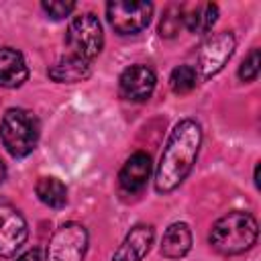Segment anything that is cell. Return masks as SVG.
I'll use <instances>...</instances> for the list:
<instances>
[{
    "instance_id": "obj_6",
    "label": "cell",
    "mask_w": 261,
    "mask_h": 261,
    "mask_svg": "<svg viewBox=\"0 0 261 261\" xmlns=\"http://www.w3.org/2000/svg\"><path fill=\"white\" fill-rule=\"evenodd\" d=\"M108 20L112 29L118 35H135L143 31L153 14V4L151 2H128V0H114L108 2L106 6Z\"/></svg>"
},
{
    "instance_id": "obj_5",
    "label": "cell",
    "mask_w": 261,
    "mask_h": 261,
    "mask_svg": "<svg viewBox=\"0 0 261 261\" xmlns=\"http://www.w3.org/2000/svg\"><path fill=\"white\" fill-rule=\"evenodd\" d=\"M86 247L88 230L77 222H65L53 232L43 261H84Z\"/></svg>"
},
{
    "instance_id": "obj_17",
    "label": "cell",
    "mask_w": 261,
    "mask_h": 261,
    "mask_svg": "<svg viewBox=\"0 0 261 261\" xmlns=\"http://www.w3.org/2000/svg\"><path fill=\"white\" fill-rule=\"evenodd\" d=\"M181 24H184V8L177 4H171V6H167V10L161 16L159 35L161 37H175L179 33Z\"/></svg>"
},
{
    "instance_id": "obj_13",
    "label": "cell",
    "mask_w": 261,
    "mask_h": 261,
    "mask_svg": "<svg viewBox=\"0 0 261 261\" xmlns=\"http://www.w3.org/2000/svg\"><path fill=\"white\" fill-rule=\"evenodd\" d=\"M90 73H92L90 61L75 57L71 53L67 57H61L55 65L49 67V77L53 82H59V84H75V82L90 77Z\"/></svg>"
},
{
    "instance_id": "obj_22",
    "label": "cell",
    "mask_w": 261,
    "mask_h": 261,
    "mask_svg": "<svg viewBox=\"0 0 261 261\" xmlns=\"http://www.w3.org/2000/svg\"><path fill=\"white\" fill-rule=\"evenodd\" d=\"M4 177H6V165H4V161L0 159V184L4 181Z\"/></svg>"
},
{
    "instance_id": "obj_8",
    "label": "cell",
    "mask_w": 261,
    "mask_h": 261,
    "mask_svg": "<svg viewBox=\"0 0 261 261\" xmlns=\"http://www.w3.org/2000/svg\"><path fill=\"white\" fill-rule=\"evenodd\" d=\"M232 51H234L232 33L222 31V33H216L214 37H210L204 43L202 53H200V71H202V75L204 77L216 75L226 65V61L230 59Z\"/></svg>"
},
{
    "instance_id": "obj_16",
    "label": "cell",
    "mask_w": 261,
    "mask_h": 261,
    "mask_svg": "<svg viewBox=\"0 0 261 261\" xmlns=\"http://www.w3.org/2000/svg\"><path fill=\"white\" fill-rule=\"evenodd\" d=\"M35 192L49 208H63L67 204V190L57 177H41L35 186Z\"/></svg>"
},
{
    "instance_id": "obj_20",
    "label": "cell",
    "mask_w": 261,
    "mask_h": 261,
    "mask_svg": "<svg viewBox=\"0 0 261 261\" xmlns=\"http://www.w3.org/2000/svg\"><path fill=\"white\" fill-rule=\"evenodd\" d=\"M43 6V10L51 16V18H55V20H59V18H63V16H67L73 8H75V4L73 2H59V0H51V2H43L41 4Z\"/></svg>"
},
{
    "instance_id": "obj_3",
    "label": "cell",
    "mask_w": 261,
    "mask_h": 261,
    "mask_svg": "<svg viewBox=\"0 0 261 261\" xmlns=\"http://www.w3.org/2000/svg\"><path fill=\"white\" fill-rule=\"evenodd\" d=\"M0 141L12 157L29 155L39 141V120L24 108H10L0 120Z\"/></svg>"
},
{
    "instance_id": "obj_12",
    "label": "cell",
    "mask_w": 261,
    "mask_h": 261,
    "mask_svg": "<svg viewBox=\"0 0 261 261\" xmlns=\"http://www.w3.org/2000/svg\"><path fill=\"white\" fill-rule=\"evenodd\" d=\"M29 69L24 57L12 47H0V86L18 88L27 82Z\"/></svg>"
},
{
    "instance_id": "obj_11",
    "label": "cell",
    "mask_w": 261,
    "mask_h": 261,
    "mask_svg": "<svg viewBox=\"0 0 261 261\" xmlns=\"http://www.w3.org/2000/svg\"><path fill=\"white\" fill-rule=\"evenodd\" d=\"M149 173H151V159L147 153H135L126 159V163L122 165L120 169V175H118V181H120V188L128 194H135V192H141L149 179Z\"/></svg>"
},
{
    "instance_id": "obj_2",
    "label": "cell",
    "mask_w": 261,
    "mask_h": 261,
    "mask_svg": "<svg viewBox=\"0 0 261 261\" xmlns=\"http://www.w3.org/2000/svg\"><path fill=\"white\" fill-rule=\"evenodd\" d=\"M259 234L255 216L243 210H232L218 218L210 230V247L220 255H239L249 251Z\"/></svg>"
},
{
    "instance_id": "obj_18",
    "label": "cell",
    "mask_w": 261,
    "mask_h": 261,
    "mask_svg": "<svg viewBox=\"0 0 261 261\" xmlns=\"http://www.w3.org/2000/svg\"><path fill=\"white\" fill-rule=\"evenodd\" d=\"M169 86L175 94H188L196 86V69L192 65H179L171 71Z\"/></svg>"
},
{
    "instance_id": "obj_19",
    "label": "cell",
    "mask_w": 261,
    "mask_h": 261,
    "mask_svg": "<svg viewBox=\"0 0 261 261\" xmlns=\"http://www.w3.org/2000/svg\"><path fill=\"white\" fill-rule=\"evenodd\" d=\"M259 65H261V55H259V49H253L245 61L241 63L239 67V77L243 82H253L257 75H259Z\"/></svg>"
},
{
    "instance_id": "obj_15",
    "label": "cell",
    "mask_w": 261,
    "mask_h": 261,
    "mask_svg": "<svg viewBox=\"0 0 261 261\" xmlns=\"http://www.w3.org/2000/svg\"><path fill=\"white\" fill-rule=\"evenodd\" d=\"M216 16H218V6L212 2L198 4L190 10L184 8V27L192 33H206L216 22Z\"/></svg>"
},
{
    "instance_id": "obj_9",
    "label": "cell",
    "mask_w": 261,
    "mask_h": 261,
    "mask_svg": "<svg viewBox=\"0 0 261 261\" xmlns=\"http://www.w3.org/2000/svg\"><path fill=\"white\" fill-rule=\"evenodd\" d=\"M155 73L147 65H130L120 75V94L133 102H145L155 90Z\"/></svg>"
},
{
    "instance_id": "obj_21",
    "label": "cell",
    "mask_w": 261,
    "mask_h": 261,
    "mask_svg": "<svg viewBox=\"0 0 261 261\" xmlns=\"http://www.w3.org/2000/svg\"><path fill=\"white\" fill-rule=\"evenodd\" d=\"M16 261H43V255H41V251H39V249H31V251L22 253Z\"/></svg>"
},
{
    "instance_id": "obj_7",
    "label": "cell",
    "mask_w": 261,
    "mask_h": 261,
    "mask_svg": "<svg viewBox=\"0 0 261 261\" xmlns=\"http://www.w3.org/2000/svg\"><path fill=\"white\" fill-rule=\"evenodd\" d=\"M29 228L22 214L0 198V257H12L27 241Z\"/></svg>"
},
{
    "instance_id": "obj_4",
    "label": "cell",
    "mask_w": 261,
    "mask_h": 261,
    "mask_svg": "<svg viewBox=\"0 0 261 261\" xmlns=\"http://www.w3.org/2000/svg\"><path fill=\"white\" fill-rule=\"evenodd\" d=\"M65 41H67L71 55L92 61L102 51V43H104L102 24H100L98 16H94L92 12L75 16L67 27Z\"/></svg>"
},
{
    "instance_id": "obj_10",
    "label": "cell",
    "mask_w": 261,
    "mask_h": 261,
    "mask_svg": "<svg viewBox=\"0 0 261 261\" xmlns=\"http://www.w3.org/2000/svg\"><path fill=\"white\" fill-rule=\"evenodd\" d=\"M153 239H155V232L149 224H137L128 230V234L124 237L122 245L116 249L112 261H141L151 245H153Z\"/></svg>"
},
{
    "instance_id": "obj_1",
    "label": "cell",
    "mask_w": 261,
    "mask_h": 261,
    "mask_svg": "<svg viewBox=\"0 0 261 261\" xmlns=\"http://www.w3.org/2000/svg\"><path fill=\"white\" fill-rule=\"evenodd\" d=\"M200 143H202V128L196 120L186 118L175 124L157 165V173H155L157 192L167 194L186 179L198 157Z\"/></svg>"
},
{
    "instance_id": "obj_14",
    "label": "cell",
    "mask_w": 261,
    "mask_h": 261,
    "mask_svg": "<svg viewBox=\"0 0 261 261\" xmlns=\"http://www.w3.org/2000/svg\"><path fill=\"white\" fill-rule=\"evenodd\" d=\"M192 249V232L186 222H173L161 239V255L167 259H179Z\"/></svg>"
}]
</instances>
